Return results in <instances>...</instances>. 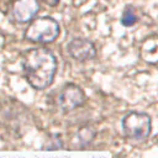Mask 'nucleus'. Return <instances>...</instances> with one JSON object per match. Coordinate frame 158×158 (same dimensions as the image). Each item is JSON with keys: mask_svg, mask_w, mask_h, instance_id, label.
<instances>
[{"mask_svg": "<svg viewBox=\"0 0 158 158\" xmlns=\"http://www.w3.org/2000/svg\"><path fill=\"white\" fill-rule=\"evenodd\" d=\"M22 65L26 80L32 88L43 90L53 83L57 62L52 52L47 48H31L25 52Z\"/></svg>", "mask_w": 158, "mask_h": 158, "instance_id": "1", "label": "nucleus"}, {"mask_svg": "<svg viewBox=\"0 0 158 158\" xmlns=\"http://www.w3.org/2000/svg\"><path fill=\"white\" fill-rule=\"evenodd\" d=\"M60 32L59 23L52 17H38L32 20L25 32V38L35 43H51Z\"/></svg>", "mask_w": 158, "mask_h": 158, "instance_id": "2", "label": "nucleus"}, {"mask_svg": "<svg viewBox=\"0 0 158 158\" xmlns=\"http://www.w3.org/2000/svg\"><path fill=\"white\" fill-rule=\"evenodd\" d=\"M122 127L128 138L133 141H144L151 135V117L143 112H128L122 120Z\"/></svg>", "mask_w": 158, "mask_h": 158, "instance_id": "3", "label": "nucleus"}, {"mask_svg": "<svg viewBox=\"0 0 158 158\" xmlns=\"http://www.w3.org/2000/svg\"><path fill=\"white\" fill-rule=\"evenodd\" d=\"M57 101H58V106L63 111H72L84 104L85 94L79 85L67 84L60 90Z\"/></svg>", "mask_w": 158, "mask_h": 158, "instance_id": "4", "label": "nucleus"}, {"mask_svg": "<svg viewBox=\"0 0 158 158\" xmlns=\"http://www.w3.org/2000/svg\"><path fill=\"white\" fill-rule=\"evenodd\" d=\"M38 10L40 4L37 0H15L11 7V14L15 21L26 23L32 21Z\"/></svg>", "mask_w": 158, "mask_h": 158, "instance_id": "5", "label": "nucleus"}, {"mask_svg": "<svg viewBox=\"0 0 158 158\" xmlns=\"http://www.w3.org/2000/svg\"><path fill=\"white\" fill-rule=\"evenodd\" d=\"M68 52L69 54L80 62L93 59L96 54L95 46L91 41L85 38H74L68 44Z\"/></svg>", "mask_w": 158, "mask_h": 158, "instance_id": "6", "label": "nucleus"}, {"mask_svg": "<svg viewBox=\"0 0 158 158\" xmlns=\"http://www.w3.org/2000/svg\"><path fill=\"white\" fill-rule=\"evenodd\" d=\"M78 137L81 144H88L89 142L93 141V138L95 137V130L91 126H83L79 132H78Z\"/></svg>", "mask_w": 158, "mask_h": 158, "instance_id": "7", "label": "nucleus"}, {"mask_svg": "<svg viewBox=\"0 0 158 158\" xmlns=\"http://www.w3.org/2000/svg\"><path fill=\"white\" fill-rule=\"evenodd\" d=\"M121 22L123 26L126 27H130V26H133L136 22H137V15H136V11L132 9V7H127L125 9L122 16H121Z\"/></svg>", "mask_w": 158, "mask_h": 158, "instance_id": "8", "label": "nucleus"}, {"mask_svg": "<svg viewBox=\"0 0 158 158\" xmlns=\"http://www.w3.org/2000/svg\"><path fill=\"white\" fill-rule=\"evenodd\" d=\"M42 1L44 4H47V5H49V6H56L59 2V0H42Z\"/></svg>", "mask_w": 158, "mask_h": 158, "instance_id": "9", "label": "nucleus"}]
</instances>
